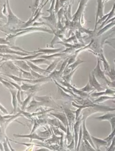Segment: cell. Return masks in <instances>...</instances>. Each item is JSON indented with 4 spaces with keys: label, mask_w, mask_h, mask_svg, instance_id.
<instances>
[{
    "label": "cell",
    "mask_w": 115,
    "mask_h": 151,
    "mask_svg": "<svg viewBox=\"0 0 115 151\" xmlns=\"http://www.w3.org/2000/svg\"><path fill=\"white\" fill-rule=\"evenodd\" d=\"M33 95H34V94L33 93L28 94V97L24 101H22L21 105H20L21 106V109L22 110L25 111L26 110V108L28 106L29 104L30 103V100L31 99L32 97H33Z\"/></svg>",
    "instance_id": "30"
},
{
    "label": "cell",
    "mask_w": 115,
    "mask_h": 151,
    "mask_svg": "<svg viewBox=\"0 0 115 151\" xmlns=\"http://www.w3.org/2000/svg\"><path fill=\"white\" fill-rule=\"evenodd\" d=\"M40 1L41 0H35L34 4L32 6V16H33L34 15V14L35 13L36 11L39 8V7L40 6Z\"/></svg>",
    "instance_id": "42"
},
{
    "label": "cell",
    "mask_w": 115,
    "mask_h": 151,
    "mask_svg": "<svg viewBox=\"0 0 115 151\" xmlns=\"http://www.w3.org/2000/svg\"><path fill=\"white\" fill-rule=\"evenodd\" d=\"M115 95V89L110 88L109 87H106V89L104 91L100 92H96L91 94V97H99L102 95Z\"/></svg>",
    "instance_id": "15"
},
{
    "label": "cell",
    "mask_w": 115,
    "mask_h": 151,
    "mask_svg": "<svg viewBox=\"0 0 115 151\" xmlns=\"http://www.w3.org/2000/svg\"><path fill=\"white\" fill-rule=\"evenodd\" d=\"M63 58H56L55 60H53L52 62L51 63L49 64L47 68H46V70L49 73H51L52 72L56 69V68L57 67V65L59 64V62H60L63 59Z\"/></svg>",
    "instance_id": "25"
},
{
    "label": "cell",
    "mask_w": 115,
    "mask_h": 151,
    "mask_svg": "<svg viewBox=\"0 0 115 151\" xmlns=\"http://www.w3.org/2000/svg\"><path fill=\"white\" fill-rule=\"evenodd\" d=\"M37 151H50V150L45 147H43V148L37 150Z\"/></svg>",
    "instance_id": "52"
},
{
    "label": "cell",
    "mask_w": 115,
    "mask_h": 151,
    "mask_svg": "<svg viewBox=\"0 0 115 151\" xmlns=\"http://www.w3.org/2000/svg\"><path fill=\"white\" fill-rule=\"evenodd\" d=\"M109 122L111 124V127H112V131L115 128V116L111 118L109 120Z\"/></svg>",
    "instance_id": "49"
},
{
    "label": "cell",
    "mask_w": 115,
    "mask_h": 151,
    "mask_svg": "<svg viewBox=\"0 0 115 151\" xmlns=\"http://www.w3.org/2000/svg\"><path fill=\"white\" fill-rule=\"evenodd\" d=\"M47 122L48 124H49L50 126H53L57 127L59 128V121L58 119L55 117L53 119L47 118Z\"/></svg>",
    "instance_id": "39"
},
{
    "label": "cell",
    "mask_w": 115,
    "mask_h": 151,
    "mask_svg": "<svg viewBox=\"0 0 115 151\" xmlns=\"http://www.w3.org/2000/svg\"><path fill=\"white\" fill-rule=\"evenodd\" d=\"M78 68V67H77V68H76V69L75 70L71 71L70 73L67 75L63 76V77H62V78L63 79L64 81L68 82H69V83H71L73 75L74 74L75 72L77 70Z\"/></svg>",
    "instance_id": "37"
},
{
    "label": "cell",
    "mask_w": 115,
    "mask_h": 151,
    "mask_svg": "<svg viewBox=\"0 0 115 151\" xmlns=\"http://www.w3.org/2000/svg\"><path fill=\"white\" fill-rule=\"evenodd\" d=\"M75 139H74V137L72 140V142L69 144V145H68L67 146V148L69 149V150H72V149L75 148Z\"/></svg>",
    "instance_id": "47"
},
{
    "label": "cell",
    "mask_w": 115,
    "mask_h": 151,
    "mask_svg": "<svg viewBox=\"0 0 115 151\" xmlns=\"http://www.w3.org/2000/svg\"><path fill=\"white\" fill-rule=\"evenodd\" d=\"M67 131L66 132V137L65 140H66L68 145H69V144L72 142V140L74 137V134L72 135V132L70 130V128H69V125L68 124L67 125Z\"/></svg>",
    "instance_id": "33"
},
{
    "label": "cell",
    "mask_w": 115,
    "mask_h": 151,
    "mask_svg": "<svg viewBox=\"0 0 115 151\" xmlns=\"http://www.w3.org/2000/svg\"><path fill=\"white\" fill-rule=\"evenodd\" d=\"M51 129L52 132L51 138L45 140V141L44 142L45 143L49 144V145L60 144V142L61 137H58L56 135H55L51 128Z\"/></svg>",
    "instance_id": "22"
},
{
    "label": "cell",
    "mask_w": 115,
    "mask_h": 151,
    "mask_svg": "<svg viewBox=\"0 0 115 151\" xmlns=\"http://www.w3.org/2000/svg\"><path fill=\"white\" fill-rule=\"evenodd\" d=\"M82 127H83V137L87 140L89 143L91 144L92 146L93 147V148L96 150L95 146L93 142L91 136L88 130L86 128V125H85V120H84L82 122ZM97 151V150H96Z\"/></svg>",
    "instance_id": "18"
},
{
    "label": "cell",
    "mask_w": 115,
    "mask_h": 151,
    "mask_svg": "<svg viewBox=\"0 0 115 151\" xmlns=\"http://www.w3.org/2000/svg\"><path fill=\"white\" fill-rule=\"evenodd\" d=\"M50 115L56 118L67 127V125L68 124V119L64 112H57V113H50Z\"/></svg>",
    "instance_id": "17"
},
{
    "label": "cell",
    "mask_w": 115,
    "mask_h": 151,
    "mask_svg": "<svg viewBox=\"0 0 115 151\" xmlns=\"http://www.w3.org/2000/svg\"><path fill=\"white\" fill-rule=\"evenodd\" d=\"M63 111L67 116L68 119V125L70 128V130L71 131L72 134H73V126L74 124L76 122V112L75 111H72L71 109L68 108L63 107Z\"/></svg>",
    "instance_id": "7"
},
{
    "label": "cell",
    "mask_w": 115,
    "mask_h": 151,
    "mask_svg": "<svg viewBox=\"0 0 115 151\" xmlns=\"http://www.w3.org/2000/svg\"><path fill=\"white\" fill-rule=\"evenodd\" d=\"M114 63H115V60H114Z\"/></svg>",
    "instance_id": "54"
},
{
    "label": "cell",
    "mask_w": 115,
    "mask_h": 151,
    "mask_svg": "<svg viewBox=\"0 0 115 151\" xmlns=\"http://www.w3.org/2000/svg\"><path fill=\"white\" fill-rule=\"evenodd\" d=\"M12 96V104L13 107L14 112L16 113L17 110L18 105V100L17 99L18 90L16 89H12L9 90Z\"/></svg>",
    "instance_id": "19"
},
{
    "label": "cell",
    "mask_w": 115,
    "mask_h": 151,
    "mask_svg": "<svg viewBox=\"0 0 115 151\" xmlns=\"http://www.w3.org/2000/svg\"><path fill=\"white\" fill-rule=\"evenodd\" d=\"M63 50V48H59V49H40L38 51H35V53H42L44 54L50 55L53 54L60 53Z\"/></svg>",
    "instance_id": "23"
},
{
    "label": "cell",
    "mask_w": 115,
    "mask_h": 151,
    "mask_svg": "<svg viewBox=\"0 0 115 151\" xmlns=\"http://www.w3.org/2000/svg\"><path fill=\"white\" fill-rule=\"evenodd\" d=\"M29 61L37 65H41V64H46L49 65V64L51 63L53 60H48L44 58H40L38 59H32Z\"/></svg>",
    "instance_id": "28"
},
{
    "label": "cell",
    "mask_w": 115,
    "mask_h": 151,
    "mask_svg": "<svg viewBox=\"0 0 115 151\" xmlns=\"http://www.w3.org/2000/svg\"><path fill=\"white\" fill-rule=\"evenodd\" d=\"M57 86V95L59 96V98L58 99L64 100H67L68 102H74L75 97L71 95L68 94L67 92H65L62 88H61L58 86Z\"/></svg>",
    "instance_id": "14"
},
{
    "label": "cell",
    "mask_w": 115,
    "mask_h": 151,
    "mask_svg": "<svg viewBox=\"0 0 115 151\" xmlns=\"http://www.w3.org/2000/svg\"><path fill=\"white\" fill-rule=\"evenodd\" d=\"M83 140L85 144V147H86V151H96L95 149L93 148V147L92 146L89 142L85 138L83 137Z\"/></svg>",
    "instance_id": "41"
},
{
    "label": "cell",
    "mask_w": 115,
    "mask_h": 151,
    "mask_svg": "<svg viewBox=\"0 0 115 151\" xmlns=\"http://www.w3.org/2000/svg\"><path fill=\"white\" fill-rule=\"evenodd\" d=\"M115 116V114L112 113H107L105 115H102V116H99V117H95V119L99 120V121H108L111 119V118Z\"/></svg>",
    "instance_id": "32"
},
{
    "label": "cell",
    "mask_w": 115,
    "mask_h": 151,
    "mask_svg": "<svg viewBox=\"0 0 115 151\" xmlns=\"http://www.w3.org/2000/svg\"><path fill=\"white\" fill-rule=\"evenodd\" d=\"M1 82L3 84L6 88L8 89L9 90H12V89H16L15 87L12 85L11 83H9L7 80L3 78L2 77H1Z\"/></svg>",
    "instance_id": "36"
},
{
    "label": "cell",
    "mask_w": 115,
    "mask_h": 151,
    "mask_svg": "<svg viewBox=\"0 0 115 151\" xmlns=\"http://www.w3.org/2000/svg\"><path fill=\"white\" fill-rule=\"evenodd\" d=\"M114 111H115V108H113L108 106H101L95 104L94 106L84 109L82 110L80 115L82 116V121H83L84 120H86L89 116L93 114L99 112H112Z\"/></svg>",
    "instance_id": "1"
},
{
    "label": "cell",
    "mask_w": 115,
    "mask_h": 151,
    "mask_svg": "<svg viewBox=\"0 0 115 151\" xmlns=\"http://www.w3.org/2000/svg\"><path fill=\"white\" fill-rule=\"evenodd\" d=\"M71 0H59V5L60 9L65 6V4H67V2H70Z\"/></svg>",
    "instance_id": "48"
},
{
    "label": "cell",
    "mask_w": 115,
    "mask_h": 151,
    "mask_svg": "<svg viewBox=\"0 0 115 151\" xmlns=\"http://www.w3.org/2000/svg\"><path fill=\"white\" fill-rule=\"evenodd\" d=\"M84 62H85V61H83L80 58H78L76 61H75V62L71 64V65H70L69 66H68V67L70 68L72 71H73L75 70L76 69L77 67H78L79 65H80L81 63H83Z\"/></svg>",
    "instance_id": "34"
},
{
    "label": "cell",
    "mask_w": 115,
    "mask_h": 151,
    "mask_svg": "<svg viewBox=\"0 0 115 151\" xmlns=\"http://www.w3.org/2000/svg\"><path fill=\"white\" fill-rule=\"evenodd\" d=\"M19 69L21 72V78L24 79H31V80L37 79L35 78L32 75L30 71H26L20 68H19Z\"/></svg>",
    "instance_id": "31"
},
{
    "label": "cell",
    "mask_w": 115,
    "mask_h": 151,
    "mask_svg": "<svg viewBox=\"0 0 115 151\" xmlns=\"http://www.w3.org/2000/svg\"><path fill=\"white\" fill-rule=\"evenodd\" d=\"M115 99V95L113 96H109V95H102L99 96L97 99L93 100V103L96 104L101 103L103 102L109 100Z\"/></svg>",
    "instance_id": "29"
},
{
    "label": "cell",
    "mask_w": 115,
    "mask_h": 151,
    "mask_svg": "<svg viewBox=\"0 0 115 151\" xmlns=\"http://www.w3.org/2000/svg\"><path fill=\"white\" fill-rule=\"evenodd\" d=\"M105 75L108 76L110 78L111 81H114L115 80V69L114 67L111 69L109 71H105Z\"/></svg>",
    "instance_id": "40"
},
{
    "label": "cell",
    "mask_w": 115,
    "mask_h": 151,
    "mask_svg": "<svg viewBox=\"0 0 115 151\" xmlns=\"http://www.w3.org/2000/svg\"><path fill=\"white\" fill-rule=\"evenodd\" d=\"M59 82L64 86H65L68 89H70V90L72 91L77 96L84 99L89 98L91 97L89 93L83 92L80 91V89H77L74 86H72L71 83H69V82L64 81H59Z\"/></svg>",
    "instance_id": "6"
},
{
    "label": "cell",
    "mask_w": 115,
    "mask_h": 151,
    "mask_svg": "<svg viewBox=\"0 0 115 151\" xmlns=\"http://www.w3.org/2000/svg\"><path fill=\"white\" fill-rule=\"evenodd\" d=\"M36 100L39 102H42L47 105L49 107L55 108V109H59L60 106L57 104L55 101L53 100L51 97L49 96H35L34 97Z\"/></svg>",
    "instance_id": "10"
},
{
    "label": "cell",
    "mask_w": 115,
    "mask_h": 151,
    "mask_svg": "<svg viewBox=\"0 0 115 151\" xmlns=\"http://www.w3.org/2000/svg\"><path fill=\"white\" fill-rule=\"evenodd\" d=\"M0 48H1V50H0L1 54H13V55H19V56H28L30 54L28 53L14 50L7 47L6 45H1Z\"/></svg>",
    "instance_id": "11"
},
{
    "label": "cell",
    "mask_w": 115,
    "mask_h": 151,
    "mask_svg": "<svg viewBox=\"0 0 115 151\" xmlns=\"http://www.w3.org/2000/svg\"><path fill=\"white\" fill-rule=\"evenodd\" d=\"M37 134L41 138H44L45 139H49L52 135L51 128H49L48 126H47V129H45V130L44 131H38Z\"/></svg>",
    "instance_id": "26"
},
{
    "label": "cell",
    "mask_w": 115,
    "mask_h": 151,
    "mask_svg": "<svg viewBox=\"0 0 115 151\" xmlns=\"http://www.w3.org/2000/svg\"><path fill=\"white\" fill-rule=\"evenodd\" d=\"M83 121L82 120L81 115L78 117V119L76 120L73 126V134L75 139V150H76L77 145H78V140H79V132L80 130V125L82 124Z\"/></svg>",
    "instance_id": "9"
},
{
    "label": "cell",
    "mask_w": 115,
    "mask_h": 151,
    "mask_svg": "<svg viewBox=\"0 0 115 151\" xmlns=\"http://www.w3.org/2000/svg\"><path fill=\"white\" fill-rule=\"evenodd\" d=\"M7 81H8L9 83H11L17 90H18V91H22L21 86H20V85H18V84H17V83H14V82H10V81H8V80H7Z\"/></svg>",
    "instance_id": "50"
},
{
    "label": "cell",
    "mask_w": 115,
    "mask_h": 151,
    "mask_svg": "<svg viewBox=\"0 0 115 151\" xmlns=\"http://www.w3.org/2000/svg\"><path fill=\"white\" fill-rule=\"evenodd\" d=\"M56 0H51V5L49 9L46 11L49 13V15L47 17H42V19L46 21V24L48 25L52 30L53 31V33L55 32V30L53 29V28L57 29V14L56 12L55 9Z\"/></svg>",
    "instance_id": "2"
},
{
    "label": "cell",
    "mask_w": 115,
    "mask_h": 151,
    "mask_svg": "<svg viewBox=\"0 0 115 151\" xmlns=\"http://www.w3.org/2000/svg\"><path fill=\"white\" fill-rule=\"evenodd\" d=\"M106 150L108 151H115V136L111 145L108 148H106Z\"/></svg>",
    "instance_id": "46"
},
{
    "label": "cell",
    "mask_w": 115,
    "mask_h": 151,
    "mask_svg": "<svg viewBox=\"0 0 115 151\" xmlns=\"http://www.w3.org/2000/svg\"><path fill=\"white\" fill-rule=\"evenodd\" d=\"M13 136L16 138H28L30 139V142H32V140H37L39 141L44 142L45 139L44 138H41L39 136L36 132H33L31 133L30 135H17V134H14Z\"/></svg>",
    "instance_id": "13"
},
{
    "label": "cell",
    "mask_w": 115,
    "mask_h": 151,
    "mask_svg": "<svg viewBox=\"0 0 115 151\" xmlns=\"http://www.w3.org/2000/svg\"><path fill=\"white\" fill-rule=\"evenodd\" d=\"M112 102L113 103L115 104V100H112Z\"/></svg>",
    "instance_id": "53"
},
{
    "label": "cell",
    "mask_w": 115,
    "mask_h": 151,
    "mask_svg": "<svg viewBox=\"0 0 115 151\" xmlns=\"http://www.w3.org/2000/svg\"><path fill=\"white\" fill-rule=\"evenodd\" d=\"M89 82L92 87L95 88V90H96L98 92L104 91L106 89V87L102 86L99 82L92 73L89 74Z\"/></svg>",
    "instance_id": "8"
},
{
    "label": "cell",
    "mask_w": 115,
    "mask_h": 151,
    "mask_svg": "<svg viewBox=\"0 0 115 151\" xmlns=\"http://www.w3.org/2000/svg\"><path fill=\"white\" fill-rule=\"evenodd\" d=\"M50 127H51V128L52 129V130L53 131L54 134L56 135L61 136V135L63 134V132H61L60 131V130H59V128L57 127L53 126H50Z\"/></svg>",
    "instance_id": "45"
},
{
    "label": "cell",
    "mask_w": 115,
    "mask_h": 151,
    "mask_svg": "<svg viewBox=\"0 0 115 151\" xmlns=\"http://www.w3.org/2000/svg\"><path fill=\"white\" fill-rule=\"evenodd\" d=\"M44 54L42 53H36L33 55H28L27 56H21L19 55L9 54H1V62L4 61H14V60H30L36 58L41 55H43Z\"/></svg>",
    "instance_id": "5"
},
{
    "label": "cell",
    "mask_w": 115,
    "mask_h": 151,
    "mask_svg": "<svg viewBox=\"0 0 115 151\" xmlns=\"http://www.w3.org/2000/svg\"><path fill=\"white\" fill-rule=\"evenodd\" d=\"M26 61L28 64V65L31 67V69L32 70L34 71L37 72L40 74L43 75H45L46 73L49 74L47 71L46 69H42V68H41V67L38 66L37 65H36V64H34V63L30 62L29 60H26Z\"/></svg>",
    "instance_id": "20"
},
{
    "label": "cell",
    "mask_w": 115,
    "mask_h": 151,
    "mask_svg": "<svg viewBox=\"0 0 115 151\" xmlns=\"http://www.w3.org/2000/svg\"><path fill=\"white\" fill-rule=\"evenodd\" d=\"M68 54L67 53L60 52V53L53 54H50V55H41V56H40V58H44L48 59V60H51L52 58H64V57H68V56L69 55L67 56Z\"/></svg>",
    "instance_id": "24"
},
{
    "label": "cell",
    "mask_w": 115,
    "mask_h": 151,
    "mask_svg": "<svg viewBox=\"0 0 115 151\" xmlns=\"http://www.w3.org/2000/svg\"><path fill=\"white\" fill-rule=\"evenodd\" d=\"M91 138L96 148L97 151H101L100 149L101 147H105L106 148L108 146V143L104 139H99L93 136H92Z\"/></svg>",
    "instance_id": "16"
},
{
    "label": "cell",
    "mask_w": 115,
    "mask_h": 151,
    "mask_svg": "<svg viewBox=\"0 0 115 151\" xmlns=\"http://www.w3.org/2000/svg\"><path fill=\"white\" fill-rule=\"evenodd\" d=\"M1 111L5 115H9V112L7 110L5 109L4 107L2 106V104H1Z\"/></svg>",
    "instance_id": "51"
},
{
    "label": "cell",
    "mask_w": 115,
    "mask_h": 151,
    "mask_svg": "<svg viewBox=\"0 0 115 151\" xmlns=\"http://www.w3.org/2000/svg\"><path fill=\"white\" fill-rule=\"evenodd\" d=\"M80 91L85 93H91L92 91L95 90V88L92 87L91 85L89 84V82H88L87 84H86L84 87L80 89Z\"/></svg>",
    "instance_id": "38"
},
{
    "label": "cell",
    "mask_w": 115,
    "mask_h": 151,
    "mask_svg": "<svg viewBox=\"0 0 115 151\" xmlns=\"http://www.w3.org/2000/svg\"><path fill=\"white\" fill-rule=\"evenodd\" d=\"M101 60L99 57H97V62L95 67L93 69L91 73L94 74L97 79L102 86L105 87L110 88L112 81H108L105 76V71H103L100 67Z\"/></svg>",
    "instance_id": "4"
},
{
    "label": "cell",
    "mask_w": 115,
    "mask_h": 151,
    "mask_svg": "<svg viewBox=\"0 0 115 151\" xmlns=\"http://www.w3.org/2000/svg\"><path fill=\"white\" fill-rule=\"evenodd\" d=\"M0 69L1 75H13L21 77V72L19 67L14 63L13 61L9 60L1 62Z\"/></svg>",
    "instance_id": "3"
},
{
    "label": "cell",
    "mask_w": 115,
    "mask_h": 151,
    "mask_svg": "<svg viewBox=\"0 0 115 151\" xmlns=\"http://www.w3.org/2000/svg\"><path fill=\"white\" fill-rule=\"evenodd\" d=\"M31 73H32V75L33 76V77L37 79H39L42 78H45L46 76L45 75H43L40 74L39 73L36 72V71H34L32 70L31 69Z\"/></svg>",
    "instance_id": "43"
},
{
    "label": "cell",
    "mask_w": 115,
    "mask_h": 151,
    "mask_svg": "<svg viewBox=\"0 0 115 151\" xmlns=\"http://www.w3.org/2000/svg\"><path fill=\"white\" fill-rule=\"evenodd\" d=\"M99 58L100 59L101 61H102L103 63L104 67V70L105 71H109L110 70V66H109V63L107 61V59L105 58V56L104 55L103 50L101 52L100 54L99 55Z\"/></svg>",
    "instance_id": "27"
},
{
    "label": "cell",
    "mask_w": 115,
    "mask_h": 151,
    "mask_svg": "<svg viewBox=\"0 0 115 151\" xmlns=\"http://www.w3.org/2000/svg\"><path fill=\"white\" fill-rule=\"evenodd\" d=\"M115 136V128L112 131H111V133L107 137V138L104 139L105 141H107L108 143V146L106 147V148H107L111 145V143H112V140L114 139V137Z\"/></svg>",
    "instance_id": "35"
},
{
    "label": "cell",
    "mask_w": 115,
    "mask_h": 151,
    "mask_svg": "<svg viewBox=\"0 0 115 151\" xmlns=\"http://www.w3.org/2000/svg\"><path fill=\"white\" fill-rule=\"evenodd\" d=\"M13 62L16 66L26 71H31V67L28 65L26 60H14Z\"/></svg>",
    "instance_id": "21"
},
{
    "label": "cell",
    "mask_w": 115,
    "mask_h": 151,
    "mask_svg": "<svg viewBox=\"0 0 115 151\" xmlns=\"http://www.w3.org/2000/svg\"><path fill=\"white\" fill-rule=\"evenodd\" d=\"M8 138L7 137L5 136L4 139V140H3V142L2 143L4 151H10V149H9V146L8 144Z\"/></svg>",
    "instance_id": "44"
},
{
    "label": "cell",
    "mask_w": 115,
    "mask_h": 151,
    "mask_svg": "<svg viewBox=\"0 0 115 151\" xmlns=\"http://www.w3.org/2000/svg\"><path fill=\"white\" fill-rule=\"evenodd\" d=\"M103 0H97V9L96 15L95 25L94 31L96 32L97 30V24L98 22V19H102L103 17Z\"/></svg>",
    "instance_id": "12"
}]
</instances>
